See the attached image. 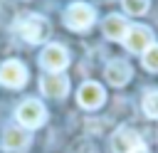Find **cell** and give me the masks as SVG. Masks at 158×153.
I'll use <instances>...</instances> for the list:
<instances>
[{"label":"cell","mask_w":158,"mask_h":153,"mask_svg":"<svg viewBox=\"0 0 158 153\" xmlns=\"http://www.w3.org/2000/svg\"><path fill=\"white\" fill-rule=\"evenodd\" d=\"M141 62H143V67H146L148 72H156V74H158V44H156V42L141 54Z\"/></svg>","instance_id":"cell-14"},{"label":"cell","mask_w":158,"mask_h":153,"mask_svg":"<svg viewBox=\"0 0 158 153\" xmlns=\"http://www.w3.org/2000/svg\"><path fill=\"white\" fill-rule=\"evenodd\" d=\"M25 81H27V69H25L22 62L7 59V62L0 64V84H2V86L20 89V86H25Z\"/></svg>","instance_id":"cell-6"},{"label":"cell","mask_w":158,"mask_h":153,"mask_svg":"<svg viewBox=\"0 0 158 153\" xmlns=\"http://www.w3.org/2000/svg\"><path fill=\"white\" fill-rule=\"evenodd\" d=\"M133 153H151V151H148V148H146V146H141V148H136V151H133Z\"/></svg>","instance_id":"cell-16"},{"label":"cell","mask_w":158,"mask_h":153,"mask_svg":"<svg viewBox=\"0 0 158 153\" xmlns=\"http://www.w3.org/2000/svg\"><path fill=\"white\" fill-rule=\"evenodd\" d=\"M141 146H143V143H141V136H138L133 128H128V126L116 128L114 136H111V151H114V153H133V151L141 148Z\"/></svg>","instance_id":"cell-8"},{"label":"cell","mask_w":158,"mask_h":153,"mask_svg":"<svg viewBox=\"0 0 158 153\" xmlns=\"http://www.w3.org/2000/svg\"><path fill=\"white\" fill-rule=\"evenodd\" d=\"M62 20H64V25H67L69 30H74V32H86V30L96 22V10H94L91 5H86V2H72V5L64 10Z\"/></svg>","instance_id":"cell-1"},{"label":"cell","mask_w":158,"mask_h":153,"mask_svg":"<svg viewBox=\"0 0 158 153\" xmlns=\"http://www.w3.org/2000/svg\"><path fill=\"white\" fill-rule=\"evenodd\" d=\"M27 143H30V133H27V131H22V128H17V126L5 128V133H2V146H5L7 151H22V148H27Z\"/></svg>","instance_id":"cell-12"},{"label":"cell","mask_w":158,"mask_h":153,"mask_svg":"<svg viewBox=\"0 0 158 153\" xmlns=\"http://www.w3.org/2000/svg\"><path fill=\"white\" fill-rule=\"evenodd\" d=\"M143 114L148 118H158V89L143 96Z\"/></svg>","instance_id":"cell-15"},{"label":"cell","mask_w":158,"mask_h":153,"mask_svg":"<svg viewBox=\"0 0 158 153\" xmlns=\"http://www.w3.org/2000/svg\"><path fill=\"white\" fill-rule=\"evenodd\" d=\"M121 5H123V10L128 12V15H146L148 12V7H151V0H121Z\"/></svg>","instance_id":"cell-13"},{"label":"cell","mask_w":158,"mask_h":153,"mask_svg":"<svg viewBox=\"0 0 158 153\" xmlns=\"http://www.w3.org/2000/svg\"><path fill=\"white\" fill-rule=\"evenodd\" d=\"M15 116H17V121H20L25 128H37V126L44 123L47 111H44V106H42L37 99H27V101H22V104L17 106Z\"/></svg>","instance_id":"cell-3"},{"label":"cell","mask_w":158,"mask_h":153,"mask_svg":"<svg viewBox=\"0 0 158 153\" xmlns=\"http://www.w3.org/2000/svg\"><path fill=\"white\" fill-rule=\"evenodd\" d=\"M104 99H106V91H104V86L96 84V81H84V84L79 86V91H77L79 106H81V109H89V111L99 109V106L104 104Z\"/></svg>","instance_id":"cell-7"},{"label":"cell","mask_w":158,"mask_h":153,"mask_svg":"<svg viewBox=\"0 0 158 153\" xmlns=\"http://www.w3.org/2000/svg\"><path fill=\"white\" fill-rule=\"evenodd\" d=\"M131 74H133V69H131V64L123 62V59H111V62L106 64V69H104V76H106V81H109L111 86H123V84L131 79Z\"/></svg>","instance_id":"cell-10"},{"label":"cell","mask_w":158,"mask_h":153,"mask_svg":"<svg viewBox=\"0 0 158 153\" xmlns=\"http://www.w3.org/2000/svg\"><path fill=\"white\" fill-rule=\"evenodd\" d=\"M17 32H20V37H22L25 42L40 44V42H44V39L52 35V27H49L47 17H42V15H27V17H22V22L17 25Z\"/></svg>","instance_id":"cell-2"},{"label":"cell","mask_w":158,"mask_h":153,"mask_svg":"<svg viewBox=\"0 0 158 153\" xmlns=\"http://www.w3.org/2000/svg\"><path fill=\"white\" fill-rule=\"evenodd\" d=\"M40 64L49 72V74H59L62 69H67L69 64V54L62 44H47L40 54Z\"/></svg>","instance_id":"cell-5"},{"label":"cell","mask_w":158,"mask_h":153,"mask_svg":"<svg viewBox=\"0 0 158 153\" xmlns=\"http://www.w3.org/2000/svg\"><path fill=\"white\" fill-rule=\"evenodd\" d=\"M153 44V32L143 25H131L126 37H123V47L133 54H143L148 47Z\"/></svg>","instance_id":"cell-4"},{"label":"cell","mask_w":158,"mask_h":153,"mask_svg":"<svg viewBox=\"0 0 158 153\" xmlns=\"http://www.w3.org/2000/svg\"><path fill=\"white\" fill-rule=\"evenodd\" d=\"M128 27H131V25L126 22L123 15H109V17H104V22H101L104 35H106L109 39H114V42H123Z\"/></svg>","instance_id":"cell-11"},{"label":"cell","mask_w":158,"mask_h":153,"mask_svg":"<svg viewBox=\"0 0 158 153\" xmlns=\"http://www.w3.org/2000/svg\"><path fill=\"white\" fill-rule=\"evenodd\" d=\"M40 89L49 99H64L69 94V79L64 74H44L40 79Z\"/></svg>","instance_id":"cell-9"}]
</instances>
